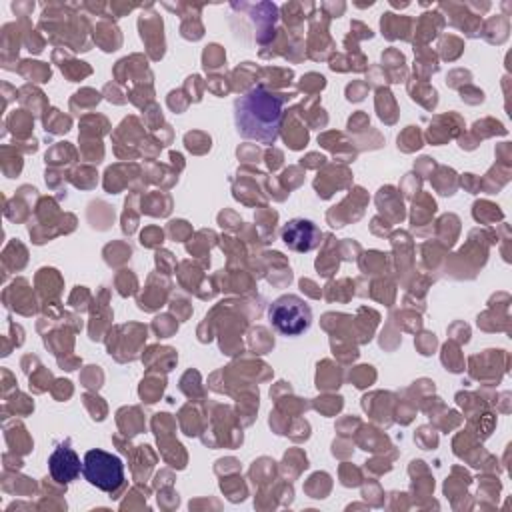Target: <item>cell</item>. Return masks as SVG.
Instances as JSON below:
<instances>
[{
    "mask_svg": "<svg viewBox=\"0 0 512 512\" xmlns=\"http://www.w3.org/2000/svg\"><path fill=\"white\" fill-rule=\"evenodd\" d=\"M48 470L52 480H56L58 484H68L76 480L82 472V462L74 448H70L68 444H60L48 458Z\"/></svg>",
    "mask_w": 512,
    "mask_h": 512,
    "instance_id": "obj_5",
    "label": "cell"
},
{
    "mask_svg": "<svg viewBox=\"0 0 512 512\" xmlns=\"http://www.w3.org/2000/svg\"><path fill=\"white\" fill-rule=\"evenodd\" d=\"M284 96L252 88L234 102V124L244 140H254L260 144H274L280 136Z\"/></svg>",
    "mask_w": 512,
    "mask_h": 512,
    "instance_id": "obj_1",
    "label": "cell"
},
{
    "mask_svg": "<svg viewBox=\"0 0 512 512\" xmlns=\"http://www.w3.org/2000/svg\"><path fill=\"white\" fill-rule=\"evenodd\" d=\"M268 318L280 334L298 336L310 328L312 310L300 296L282 294L268 308Z\"/></svg>",
    "mask_w": 512,
    "mask_h": 512,
    "instance_id": "obj_3",
    "label": "cell"
},
{
    "mask_svg": "<svg viewBox=\"0 0 512 512\" xmlns=\"http://www.w3.org/2000/svg\"><path fill=\"white\" fill-rule=\"evenodd\" d=\"M320 238V228L304 218H294L282 228V242L296 252H308L316 248L320 244Z\"/></svg>",
    "mask_w": 512,
    "mask_h": 512,
    "instance_id": "obj_4",
    "label": "cell"
},
{
    "mask_svg": "<svg viewBox=\"0 0 512 512\" xmlns=\"http://www.w3.org/2000/svg\"><path fill=\"white\" fill-rule=\"evenodd\" d=\"M82 474L98 490L116 492L124 484V462L112 452L92 448L82 458Z\"/></svg>",
    "mask_w": 512,
    "mask_h": 512,
    "instance_id": "obj_2",
    "label": "cell"
}]
</instances>
